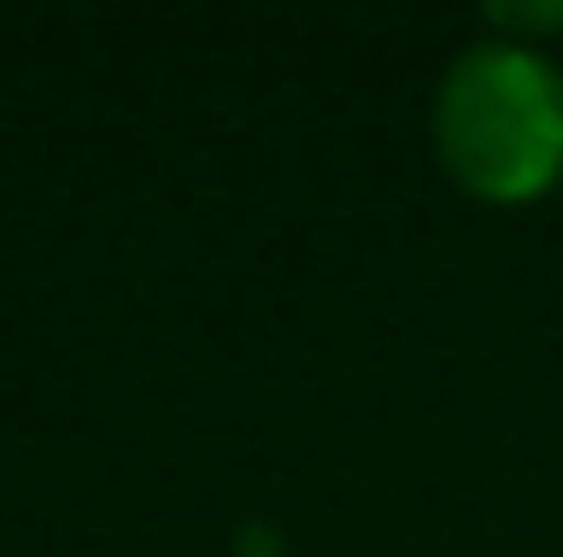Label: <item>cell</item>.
Segmentation results:
<instances>
[{
	"label": "cell",
	"instance_id": "obj_1",
	"mask_svg": "<svg viewBox=\"0 0 563 557\" xmlns=\"http://www.w3.org/2000/svg\"><path fill=\"white\" fill-rule=\"evenodd\" d=\"M432 164L485 210L544 204L563 184V59L498 33H472L426 106Z\"/></svg>",
	"mask_w": 563,
	"mask_h": 557
},
{
	"label": "cell",
	"instance_id": "obj_2",
	"mask_svg": "<svg viewBox=\"0 0 563 557\" xmlns=\"http://www.w3.org/2000/svg\"><path fill=\"white\" fill-rule=\"evenodd\" d=\"M478 33H498V40H518V46H544V53H558L563 0H498V7L478 13Z\"/></svg>",
	"mask_w": 563,
	"mask_h": 557
}]
</instances>
